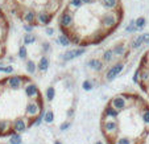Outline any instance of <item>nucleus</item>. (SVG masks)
<instances>
[{"mask_svg": "<svg viewBox=\"0 0 149 144\" xmlns=\"http://www.w3.org/2000/svg\"><path fill=\"white\" fill-rule=\"evenodd\" d=\"M63 0H4L3 7L7 11H12L15 8L32 9L36 13L38 12H50L56 15L62 8Z\"/></svg>", "mask_w": 149, "mask_h": 144, "instance_id": "2", "label": "nucleus"}, {"mask_svg": "<svg viewBox=\"0 0 149 144\" xmlns=\"http://www.w3.org/2000/svg\"><path fill=\"white\" fill-rule=\"evenodd\" d=\"M115 58H116V57L113 56L112 50H111V48H110V49H107V50L103 52V56H102L100 59L103 61L104 64H111V62H113V61H115Z\"/></svg>", "mask_w": 149, "mask_h": 144, "instance_id": "16", "label": "nucleus"}, {"mask_svg": "<svg viewBox=\"0 0 149 144\" xmlns=\"http://www.w3.org/2000/svg\"><path fill=\"white\" fill-rule=\"evenodd\" d=\"M54 95H56V89H54L53 86H49V87L46 89V91H45L46 99H48V101H53Z\"/></svg>", "mask_w": 149, "mask_h": 144, "instance_id": "24", "label": "nucleus"}, {"mask_svg": "<svg viewBox=\"0 0 149 144\" xmlns=\"http://www.w3.org/2000/svg\"><path fill=\"white\" fill-rule=\"evenodd\" d=\"M144 44V38H143V34H139V36H136L135 38L131 41L130 44V48L131 49H139L141 45Z\"/></svg>", "mask_w": 149, "mask_h": 144, "instance_id": "17", "label": "nucleus"}, {"mask_svg": "<svg viewBox=\"0 0 149 144\" xmlns=\"http://www.w3.org/2000/svg\"><path fill=\"white\" fill-rule=\"evenodd\" d=\"M86 53V48H75V49H70V50L65 52L63 54H61V59L62 61H65V62H68V61H71V59L77 58V57L82 56V54Z\"/></svg>", "mask_w": 149, "mask_h": 144, "instance_id": "12", "label": "nucleus"}, {"mask_svg": "<svg viewBox=\"0 0 149 144\" xmlns=\"http://www.w3.org/2000/svg\"><path fill=\"white\" fill-rule=\"evenodd\" d=\"M36 65H37V70L41 71V73H45L49 69V58L46 56H42L41 58H40L38 64H36Z\"/></svg>", "mask_w": 149, "mask_h": 144, "instance_id": "14", "label": "nucleus"}, {"mask_svg": "<svg viewBox=\"0 0 149 144\" xmlns=\"http://www.w3.org/2000/svg\"><path fill=\"white\" fill-rule=\"evenodd\" d=\"M45 34H48V36H53L54 34V28H52V27H46L45 28Z\"/></svg>", "mask_w": 149, "mask_h": 144, "instance_id": "32", "label": "nucleus"}, {"mask_svg": "<svg viewBox=\"0 0 149 144\" xmlns=\"http://www.w3.org/2000/svg\"><path fill=\"white\" fill-rule=\"evenodd\" d=\"M69 126H70V122H65V123H62V124H61V130L65 131L66 128H69Z\"/></svg>", "mask_w": 149, "mask_h": 144, "instance_id": "34", "label": "nucleus"}, {"mask_svg": "<svg viewBox=\"0 0 149 144\" xmlns=\"http://www.w3.org/2000/svg\"><path fill=\"white\" fill-rule=\"evenodd\" d=\"M56 15L50 13V12H38L36 15V20H34V27H48L49 24L53 21Z\"/></svg>", "mask_w": 149, "mask_h": 144, "instance_id": "10", "label": "nucleus"}, {"mask_svg": "<svg viewBox=\"0 0 149 144\" xmlns=\"http://www.w3.org/2000/svg\"><path fill=\"white\" fill-rule=\"evenodd\" d=\"M87 66L91 69V70L96 71V73H102V71L104 70V68H106V64H104L100 58L94 57V58H91L87 62Z\"/></svg>", "mask_w": 149, "mask_h": 144, "instance_id": "13", "label": "nucleus"}, {"mask_svg": "<svg viewBox=\"0 0 149 144\" xmlns=\"http://www.w3.org/2000/svg\"><path fill=\"white\" fill-rule=\"evenodd\" d=\"M124 64H125V61H118V62L112 64V65L107 69V71L104 73V81L112 82L116 77L120 75L124 70Z\"/></svg>", "mask_w": 149, "mask_h": 144, "instance_id": "7", "label": "nucleus"}, {"mask_svg": "<svg viewBox=\"0 0 149 144\" xmlns=\"http://www.w3.org/2000/svg\"><path fill=\"white\" fill-rule=\"evenodd\" d=\"M143 38H144V44L149 45V33H143Z\"/></svg>", "mask_w": 149, "mask_h": 144, "instance_id": "33", "label": "nucleus"}, {"mask_svg": "<svg viewBox=\"0 0 149 144\" xmlns=\"http://www.w3.org/2000/svg\"><path fill=\"white\" fill-rule=\"evenodd\" d=\"M9 20L7 17L6 12L3 11V8L0 7V48L7 50V41H8V34H9Z\"/></svg>", "mask_w": 149, "mask_h": 144, "instance_id": "5", "label": "nucleus"}, {"mask_svg": "<svg viewBox=\"0 0 149 144\" xmlns=\"http://www.w3.org/2000/svg\"><path fill=\"white\" fill-rule=\"evenodd\" d=\"M11 144H21V138H20V135H12Z\"/></svg>", "mask_w": 149, "mask_h": 144, "instance_id": "29", "label": "nucleus"}, {"mask_svg": "<svg viewBox=\"0 0 149 144\" xmlns=\"http://www.w3.org/2000/svg\"><path fill=\"white\" fill-rule=\"evenodd\" d=\"M56 43H57V44H59L61 46H66V48L71 45V41L69 40V37L66 36V34H62V33L59 34L58 38L56 40Z\"/></svg>", "mask_w": 149, "mask_h": 144, "instance_id": "18", "label": "nucleus"}, {"mask_svg": "<svg viewBox=\"0 0 149 144\" xmlns=\"http://www.w3.org/2000/svg\"><path fill=\"white\" fill-rule=\"evenodd\" d=\"M148 106L140 95L128 93V102L120 110L106 105L100 116V131L106 144H144L149 127L143 120Z\"/></svg>", "mask_w": 149, "mask_h": 144, "instance_id": "1", "label": "nucleus"}, {"mask_svg": "<svg viewBox=\"0 0 149 144\" xmlns=\"http://www.w3.org/2000/svg\"><path fill=\"white\" fill-rule=\"evenodd\" d=\"M113 56L119 59V61H125L127 57L130 56V46H127L125 41H119L111 48Z\"/></svg>", "mask_w": 149, "mask_h": 144, "instance_id": "8", "label": "nucleus"}, {"mask_svg": "<svg viewBox=\"0 0 149 144\" xmlns=\"http://www.w3.org/2000/svg\"><path fill=\"white\" fill-rule=\"evenodd\" d=\"M25 68H26V71H28L29 74H34L37 71V65L36 62H34L33 59H26L25 61Z\"/></svg>", "mask_w": 149, "mask_h": 144, "instance_id": "20", "label": "nucleus"}, {"mask_svg": "<svg viewBox=\"0 0 149 144\" xmlns=\"http://www.w3.org/2000/svg\"><path fill=\"white\" fill-rule=\"evenodd\" d=\"M44 119H45L46 123H52L54 119V113L52 110H48L45 111V114H44Z\"/></svg>", "mask_w": 149, "mask_h": 144, "instance_id": "25", "label": "nucleus"}, {"mask_svg": "<svg viewBox=\"0 0 149 144\" xmlns=\"http://www.w3.org/2000/svg\"><path fill=\"white\" fill-rule=\"evenodd\" d=\"M96 144H102V143H100V141H98V143H96Z\"/></svg>", "mask_w": 149, "mask_h": 144, "instance_id": "35", "label": "nucleus"}, {"mask_svg": "<svg viewBox=\"0 0 149 144\" xmlns=\"http://www.w3.org/2000/svg\"><path fill=\"white\" fill-rule=\"evenodd\" d=\"M146 24V19L144 16H140L135 20V27H136V31H143L144 27Z\"/></svg>", "mask_w": 149, "mask_h": 144, "instance_id": "21", "label": "nucleus"}, {"mask_svg": "<svg viewBox=\"0 0 149 144\" xmlns=\"http://www.w3.org/2000/svg\"><path fill=\"white\" fill-rule=\"evenodd\" d=\"M98 3L104 11H120V9H123L120 0H98Z\"/></svg>", "mask_w": 149, "mask_h": 144, "instance_id": "11", "label": "nucleus"}, {"mask_svg": "<svg viewBox=\"0 0 149 144\" xmlns=\"http://www.w3.org/2000/svg\"><path fill=\"white\" fill-rule=\"evenodd\" d=\"M36 40H37V37L33 33H25L23 37V45H25V46L32 45V44L36 43Z\"/></svg>", "mask_w": 149, "mask_h": 144, "instance_id": "19", "label": "nucleus"}, {"mask_svg": "<svg viewBox=\"0 0 149 144\" xmlns=\"http://www.w3.org/2000/svg\"><path fill=\"white\" fill-rule=\"evenodd\" d=\"M81 1L84 7H90V6H93V4L96 3V0H81Z\"/></svg>", "mask_w": 149, "mask_h": 144, "instance_id": "31", "label": "nucleus"}, {"mask_svg": "<svg viewBox=\"0 0 149 144\" xmlns=\"http://www.w3.org/2000/svg\"><path fill=\"white\" fill-rule=\"evenodd\" d=\"M15 71L13 66L12 65H0V73H4V74H8V75H12Z\"/></svg>", "mask_w": 149, "mask_h": 144, "instance_id": "23", "label": "nucleus"}, {"mask_svg": "<svg viewBox=\"0 0 149 144\" xmlns=\"http://www.w3.org/2000/svg\"><path fill=\"white\" fill-rule=\"evenodd\" d=\"M3 79H4V83H6V89H8V90H11V91H21L24 86H25L29 81H32L29 77L21 75V74L9 75Z\"/></svg>", "mask_w": 149, "mask_h": 144, "instance_id": "4", "label": "nucleus"}, {"mask_svg": "<svg viewBox=\"0 0 149 144\" xmlns=\"http://www.w3.org/2000/svg\"><path fill=\"white\" fill-rule=\"evenodd\" d=\"M41 49H42V53H44V56H45L46 53H49V52H50V44H49L48 41H44V43L41 44Z\"/></svg>", "mask_w": 149, "mask_h": 144, "instance_id": "28", "label": "nucleus"}, {"mask_svg": "<svg viewBox=\"0 0 149 144\" xmlns=\"http://www.w3.org/2000/svg\"><path fill=\"white\" fill-rule=\"evenodd\" d=\"M82 87H83V90H86V91H90V90H93L94 85H93V82H91V81H88V79H86V81H83V83H82Z\"/></svg>", "mask_w": 149, "mask_h": 144, "instance_id": "27", "label": "nucleus"}, {"mask_svg": "<svg viewBox=\"0 0 149 144\" xmlns=\"http://www.w3.org/2000/svg\"><path fill=\"white\" fill-rule=\"evenodd\" d=\"M123 9L120 11H104L99 15V24L103 29L112 33L119 25H120L121 20H123Z\"/></svg>", "mask_w": 149, "mask_h": 144, "instance_id": "3", "label": "nucleus"}, {"mask_svg": "<svg viewBox=\"0 0 149 144\" xmlns=\"http://www.w3.org/2000/svg\"><path fill=\"white\" fill-rule=\"evenodd\" d=\"M58 25L62 33H66L68 31H70L74 27V12H71L68 8L62 9V12L58 16Z\"/></svg>", "mask_w": 149, "mask_h": 144, "instance_id": "6", "label": "nucleus"}, {"mask_svg": "<svg viewBox=\"0 0 149 144\" xmlns=\"http://www.w3.org/2000/svg\"><path fill=\"white\" fill-rule=\"evenodd\" d=\"M125 32L127 33H135V32H137L136 31V27H135V20H132V21L125 27Z\"/></svg>", "mask_w": 149, "mask_h": 144, "instance_id": "26", "label": "nucleus"}, {"mask_svg": "<svg viewBox=\"0 0 149 144\" xmlns=\"http://www.w3.org/2000/svg\"><path fill=\"white\" fill-rule=\"evenodd\" d=\"M82 7H83V4H82L81 0H69V3L66 4L65 8L70 9L71 12H77V11H79Z\"/></svg>", "mask_w": 149, "mask_h": 144, "instance_id": "15", "label": "nucleus"}, {"mask_svg": "<svg viewBox=\"0 0 149 144\" xmlns=\"http://www.w3.org/2000/svg\"><path fill=\"white\" fill-rule=\"evenodd\" d=\"M23 94L28 99H42V93L38 89V86L33 81H29L23 87Z\"/></svg>", "mask_w": 149, "mask_h": 144, "instance_id": "9", "label": "nucleus"}, {"mask_svg": "<svg viewBox=\"0 0 149 144\" xmlns=\"http://www.w3.org/2000/svg\"><path fill=\"white\" fill-rule=\"evenodd\" d=\"M33 28L34 27L29 25V24H23V29L25 31V33H33Z\"/></svg>", "mask_w": 149, "mask_h": 144, "instance_id": "30", "label": "nucleus"}, {"mask_svg": "<svg viewBox=\"0 0 149 144\" xmlns=\"http://www.w3.org/2000/svg\"><path fill=\"white\" fill-rule=\"evenodd\" d=\"M17 56H19V58L24 59V61H26V59H28V49H26L25 45H20Z\"/></svg>", "mask_w": 149, "mask_h": 144, "instance_id": "22", "label": "nucleus"}]
</instances>
